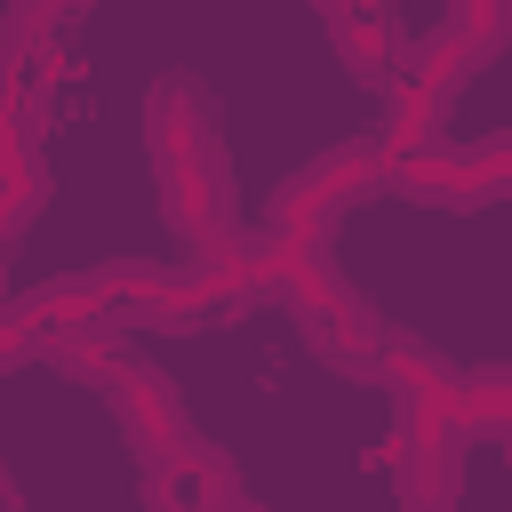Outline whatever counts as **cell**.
I'll list each match as a JSON object with an SVG mask.
<instances>
[{
  "mask_svg": "<svg viewBox=\"0 0 512 512\" xmlns=\"http://www.w3.org/2000/svg\"><path fill=\"white\" fill-rule=\"evenodd\" d=\"M144 144L160 168V208L176 224V240L208 248L216 232H232V176H224V144H216V104L192 72H168L144 104Z\"/></svg>",
  "mask_w": 512,
  "mask_h": 512,
  "instance_id": "6da1fadb",
  "label": "cell"
},
{
  "mask_svg": "<svg viewBox=\"0 0 512 512\" xmlns=\"http://www.w3.org/2000/svg\"><path fill=\"white\" fill-rule=\"evenodd\" d=\"M384 184H392V160L376 152V136H352V144L320 152L312 168H296V176L272 192V208H264V248H272V256H304V248H328L336 216H344L352 200L384 192Z\"/></svg>",
  "mask_w": 512,
  "mask_h": 512,
  "instance_id": "7a4b0ae2",
  "label": "cell"
},
{
  "mask_svg": "<svg viewBox=\"0 0 512 512\" xmlns=\"http://www.w3.org/2000/svg\"><path fill=\"white\" fill-rule=\"evenodd\" d=\"M504 176H512V144H504V136H488V144H472V152L432 144V152H416V160H400V168H392V184H400L408 200H456V208L496 200V192H504Z\"/></svg>",
  "mask_w": 512,
  "mask_h": 512,
  "instance_id": "3957f363",
  "label": "cell"
},
{
  "mask_svg": "<svg viewBox=\"0 0 512 512\" xmlns=\"http://www.w3.org/2000/svg\"><path fill=\"white\" fill-rule=\"evenodd\" d=\"M104 392H112V408H120V424H128V448H136L144 464L192 440V424H184V400L168 392V376H152V368L120 360V368L104 376Z\"/></svg>",
  "mask_w": 512,
  "mask_h": 512,
  "instance_id": "277c9868",
  "label": "cell"
},
{
  "mask_svg": "<svg viewBox=\"0 0 512 512\" xmlns=\"http://www.w3.org/2000/svg\"><path fill=\"white\" fill-rule=\"evenodd\" d=\"M232 496H240L232 464L216 448H200V440H184V448H168V456L144 464V504L152 512H224Z\"/></svg>",
  "mask_w": 512,
  "mask_h": 512,
  "instance_id": "5b68a950",
  "label": "cell"
},
{
  "mask_svg": "<svg viewBox=\"0 0 512 512\" xmlns=\"http://www.w3.org/2000/svg\"><path fill=\"white\" fill-rule=\"evenodd\" d=\"M320 24H328V40L352 72H368V80L400 72V16L392 8H320Z\"/></svg>",
  "mask_w": 512,
  "mask_h": 512,
  "instance_id": "8992f818",
  "label": "cell"
},
{
  "mask_svg": "<svg viewBox=\"0 0 512 512\" xmlns=\"http://www.w3.org/2000/svg\"><path fill=\"white\" fill-rule=\"evenodd\" d=\"M464 480V440H432V448H392V488L408 512H448Z\"/></svg>",
  "mask_w": 512,
  "mask_h": 512,
  "instance_id": "52a82bcc",
  "label": "cell"
},
{
  "mask_svg": "<svg viewBox=\"0 0 512 512\" xmlns=\"http://www.w3.org/2000/svg\"><path fill=\"white\" fill-rule=\"evenodd\" d=\"M504 416H512V384L488 368V376H456V432L464 440H480V432H504Z\"/></svg>",
  "mask_w": 512,
  "mask_h": 512,
  "instance_id": "ba28073f",
  "label": "cell"
},
{
  "mask_svg": "<svg viewBox=\"0 0 512 512\" xmlns=\"http://www.w3.org/2000/svg\"><path fill=\"white\" fill-rule=\"evenodd\" d=\"M440 32H448V40H464V48H472V56L488 64V56H496V40L512 32V16H504L496 0H456V8L440 16Z\"/></svg>",
  "mask_w": 512,
  "mask_h": 512,
  "instance_id": "9c48e42d",
  "label": "cell"
},
{
  "mask_svg": "<svg viewBox=\"0 0 512 512\" xmlns=\"http://www.w3.org/2000/svg\"><path fill=\"white\" fill-rule=\"evenodd\" d=\"M24 360H40V336L16 320V304H0V368H24Z\"/></svg>",
  "mask_w": 512,
  "mask_h": 512,
  "instance_id": "30bf717a",
  "label": "cell"
},
{
  "mask_svg": "<svg viewBox=\"0 0 512 512\" xmlns=\"http://www.w3.org/2000/svg\"><path fill=\"white\" fill-rule=\"evenodd\" d=\"M224 512H256V504H248V496H232V504H224Z\"/></svg>",
  "mask_w": 512,
  "mask_h": 512,
  "instance_id": "8fae6325",
  "label": "cell"
}]
</instances>
